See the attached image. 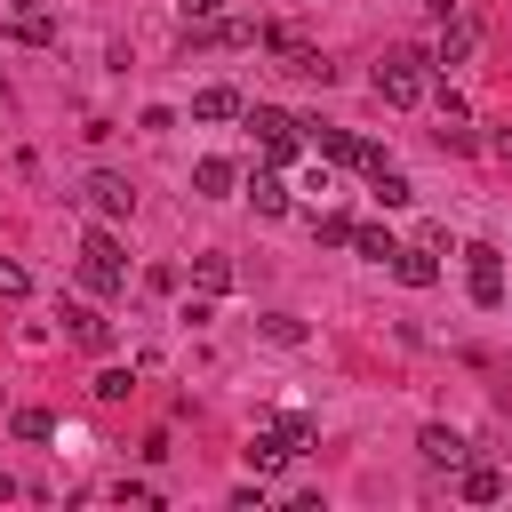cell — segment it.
I'll list each match as a JSON object with an SVG mask.
<instances>
[{
  "mask_svg": "<svg viewBox=\"0 0 512 512\" xmlns=\"http://www.w3.org/2000/svg\"><path fill=\"white\" fill-rule=\"evenodd\" d=\"M352 248H360L368 264H392V248H400V240H392L384 224H352Z\"/></svg>",
  "mask_w": 512,
  "mask_h": 512,
  "instance_id": "16",
  "label": "cell"
},
{
  "mask_svg": "<svg viewBox=\"0 0 512 512\" xmlns=\"http://www.w3.org/2000/svg\"><path fill=\"white\" fill-rule=\"evenodd\" d=\"M8 32H16V40H32V48H48V40H56V24H48V16H16Z\"/></svg>",
  "mask_w": 512,
  "mask_h": 512,
  "instance_id": "20",
  "label": "cell"
},
{
  "mask_svg": "<svg viewBox=\"0 0 512 512\" xmlns=\"http://www.w3.org/2000/svg\"><path fill=\"white\" fill-rule=\"evenodd\" d=\"M504 488H512V480H504V472H496V464H472V456H464V464H456V496H464V504H496V496H504Z\"/></svg>",
  "mask_w": 512,
  "mask_h": 512,
  "instance_id": "8",
  "label": "cell"
},
{
  "mask_svg": "<svg viewBox=\"0 0 512 512\" xmlns=\"http://www.w3.org/2000/svg\"><path fill=\"white\" fill-rule=\"evenodd\" d=\"M416 448H424V464H440V472H456L472 448H464V432H448V424H424L416 432Z\"/></svg>",
  "mask_w": 512,
  "mask_h": 512,
  "instance_id": "9",
  "label": "cell"
},
{
  "mask_svg": "<svg viewBox=\"0 0 512 512\" xmlns=\"http://www.w3.org/2000/svg\"><path fill=\"white\" fill-rule=\"evenodd\" d=\"M304 448H312V416H296V408H288V416H272L264 432H248V448H240V456H248V472H280V464H296Z\"/></svg>",
  "mask_w": 512,
  "mask_h": 512,
  "instance_id": "1",
  "label": "cell"
},
{
  "mask_svg": "<svg viewBox=\"0 0 512 512\" xmlns=\"http://www.w3.org/2000/svg\"><path fill=\"white\" fill-rule=\"evenodd\" d=\"M8 8H16V16H48V0H8Z\"/></svg>",
  "mask_w": 512,
  "mask_h": 512,
  "instance_id": "26",
  "label": "cell"
},
{
  "mask_svg": "<svg viewBox=\"0 0 512 512\" xmlns=\"http://www.w3.org/2000/svg\"><path fill=\"white\" fill-rule=\"evenodd\" d=\"M216 8H224V0H184V24H208Z\"/></svg>",
  "mask_w": 512,
  "mask_h": 512,
  "instance_id": "24",
  "label": "cell"
},
{
  "mask_svg": "<svg viewBox=\"0 0 512 512\" xmlns=\"http://www.w3.org/2000/svg\"><path fill=\"white\" fill-rule=\"evenodd\" d=\"M464 264H472V304L488 312V304H504V256L488 248V240H472L464 248Z\"/></svg>",
  "mask_w": 512,
  "mask_h": 512,
  "instance_id": "5",
  "label": "cell"
},
{
  "mask_svg": "<svg viewBox=\"0 0 512 512\" xmlns=\"http://www.w3.org/2000/svg\"><path fill=\"white\" fill-rule=\"evenodd\" d=\"M488 152H496V160H504V168H512V120H504V128H496V136H488Z\"/></svg>",
  "mask_w": 512,
  "mask_h": 512,
  "instance_id": "25",
  "label": "cell"
},
{
  "mask_svg": "<svg viewBox=\"0 0 512 512\" xmlns=\"http://www.w3.org/2000/svg\"><path fill=\"white\" fill-rule=\"evenodd\" d=\"M240 120L256 128V144H264L272 160H296V128H304V120H288L280 104H240Z\"/></svg>",
  "mask_w": 512,
  "mask_h": 512,
  "instance_id": "4",
  "label": "cell"
},
{
  "mask_svg": "<svg viewBox=\"0 0 512 512\" xmlns=\"http://www.w3.org/2000/svg\"><path fill=\"white\" fill-rule=\"evenodd\" d=\"M368 184H376V200H384V208H408V200H416V184H408L392 160H384V168H368Z\"/></svg>",
  "mask_w": 512,
  "mask_h": 512,
  "instance_id": "14",
  "label": "cell"
},
{
  "mask_svg": "<svg viewBox=\"0 0 512 512\" xmlns=\"http://www.w3.org/2000/svg\"><path fill=\"white\" fill-rule=\"evenodd\" d=\"M64 336H72L80 352H112V320L88 312V304H64Z\"/></svg>",
  "mask_w": 512,
  "mask_h": 512,
  "instance_id": "7",
  "label": "cell"
},
{
  "mask_svg": "<svg viewBox=\"0 0 512 512\" xmlns=\"http://www.w3.org/2000/svg\"><path fill=\"white\" fill-rule=\"evenodd\" d=\"M264 336H272V344H304V320H288V312H272V320H264Z\"/></svg>",
  "mask_w": 512,
  "mask_h": 512,
  "instance_id": "21",
  "label": "cell"
},
{
  "mask_svg": "<svg viewBox=\"0 0 512 512\" xmlns=\"http://www.w3.org/2000/svg\"><path fill=\"white\" fill-rule=\"evenodd\" d=\"M368 88H376V104H392V112L424 104V56H384V64L368 72Z\"/></svg>",
  "mask_w": 512,
  "mask_h": 512,
  "instance_id": "3",
  "label": "cell"
},
{
  "mask_svg": "<svg viewBox=\"0 0 512 512\" xmlns=\"http://www.w3.org/2000/svg\"><path fill=\"white\" fill-rule=\"evenodd\" d=\"M192 288H200V296H224V288H232V264H224V256H192Z\"/></svg>",
  "mask_w": 512,
  "mask_h": 512,
  "instance_id": "17",
  "label": "cell"
},
{
  "mask_svg": "<svg viewBox=\"0 0 512 512\" xmlns=\"http://www.w3.org/2000/svg\"><path fill=\"white\" fill-rule=\"evenodd\" d=\"M312 232H320V248H352V216H336V208L312 216Z\"/></svg>",
  "mask_w": 512,
  "mask_h": 512,
  "instance_id": "18",
  "label": "cell"
},
{
  "mask_svg": "<svg viewBox=\"0 0 512 512\" xmlns=\"http://www.w3.org/2000/svg\"><path fill=\"white\" fill-rule=\"evenodd\" d=\"M472 40H480V24H472V16H440V48H432V64H464V56H472Z\"/></svg>",
  "mask_w": 512,
  "mask_h": 512,
  "instance_id": "10",
  "label": "cell"
},
{
  "mask_svg": "<svg viewBox=\"0 0 512 512\" xmlns=\"http://www.w3.org/2000/svg\"><path fill=\"white\" fill-rule=\"evenodd\" d=\"M192 120H208V128L216 120H240V88H200L192 96Z\"/></svg>",
  "mask_w": 512,
  "mask_h": 512,
  "instance_id": "12",
  "label": "cell"
},
{
  "mask_svg": "<svg viewBox=\"0 0 512 512\" xmlns=\"http://www.w3.org/2000/svg\"><path fill=\"white\" fill-rule=\"evenodd\" d=\"M392 272H400L408 288H432V280H440V264H432V248H392Z\"/></svg>",
  "mask_w": 512,
  "mask_h": 512,
  "instance_id": "13",
  "label": "cell"
},
{
  "mask_svg": "<svg viewBox=\"0 0 512 512\" xmlns=\"http://www.w3.org/2000/svg\"><path fill=\"white\" fill-rule=\"evenodd\" d=\"M248 200H256V216H288V200H296V192H288L280 176H248Z\"/></svg>",
  "mask_w": 512,
  "mask_h": 512,
  "instance_id": "15",
  "label": "cell"
},
{
  "mask_svg": "<svg viewBox=\"0 0 512 512\" xmlns=\"http://www.w3.org/2000/svg\"><path fill=\"white\" fill-rule=\"evenodd\" d=\"M88 208H96L104 224H120V216L136 208V184H128V176H112V168H96V176H88Z\"/></svg>",
  "mask_w": 512,
  "mask_h": 512,
  "instance_id": "6",
  "label": "cell"
},
{
  "mask_svg": "<svg viewBox=\"0 0 512 512\" xmlns=\"http://www.w3.org/2000/svg\"><path fill=\"white\" fill-rule=\"evenodd\" d=\"M8 496H16V480H8V472H0V504H8Z\"/></svg>",
  "mask_w": 512,
  "mask_h": 512,
  "instance_id": "27",
  "label": "cell"
},
{
  "mask_svg": "<svg viewBox=\"0 0 512 512\" xmlns=\"http://www.w3.org/2000/svg\"><path fill=\"white\" fill-rule=\"evenodd\" d=\"M80 288H88V296H120V288H128V256H120L112 224H96V232L80 240Z\"/></svg>",
  "mask_w": 512,
  "mask_h": 512,
  "instance_id": "2",
  "label": "cell"
},
{
  "mask_svg": "<svg viewBox=\"0 0 512 512\" xmlns=\"http://www.w3.org/2000/svg\"><path fill=\"white\" fill-rule=\"evenodd\" d=\"M32 280H24V264H0V296H24Z\"/></svg>",
  "mask_w": 512,
  "mask_h": 512,
  "instance_id": "23",
  "label": "cell"
},
{
  "mask_svg": "<svg viewBox=\"0 0 512 512\" xmlns=\"http://www.w3.org/2000/svg\"><path fill=\"white\" fill-rule=\"evenodd\" d=\"M8 432H16V440H48V432H56V424H48V416H40V408H16V416H8Z\"/></svg>",
  "mask_w": 512,
  "mask_h": 512,
  "instance_id": "19",
  "label": "cell"
},
{
  "mask_svg": "<svg viewBox=\"0 0 512 512\" xmlns=\"http://www.w3.org/2000/svg\"><path fill=\"white\" fill-rule=\"evenodd\" d=\"M232 184H240V168H232V160H216V152H208V160L192 168V192H200V200H224Z\"/></svg>",
  "mask_w": 512,
  "mask_h": 512,
  "instance_id": "11",
  "label": "cell"
},
{
  "mask_svg": "<svg viewBox=\"0 0 512 512\" xmlns=\"http://www.w3.org/2000/svg\"><path fill=\"white\" fill-rule=\"evenodd\" d=\"M128 384H136L128 368H104V376H96V400H128Z\"/></svg>",
  "mask_w": 512,
  "mask_h": 512,
  "instance_id": "22",
  "label": "cell"
}]
</instances>
